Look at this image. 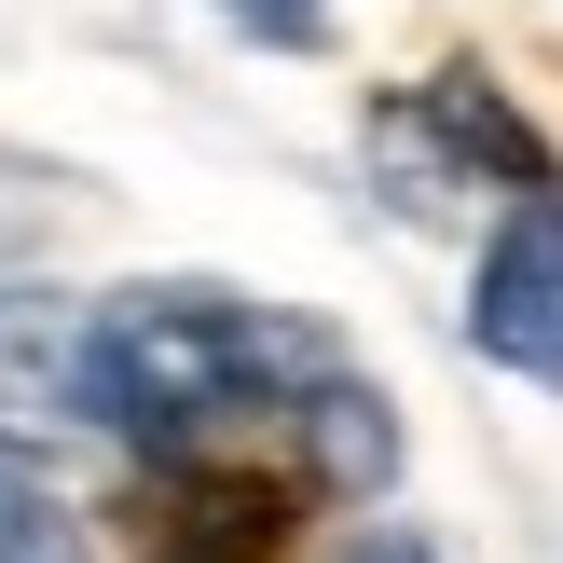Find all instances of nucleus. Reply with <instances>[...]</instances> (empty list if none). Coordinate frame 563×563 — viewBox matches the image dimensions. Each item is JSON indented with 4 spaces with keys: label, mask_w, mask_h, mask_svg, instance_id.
Segmentation results:
<instances>
[{
    "label": "nucleus",
    "mask_w": 563,
    "mask_h": 563,
    "mask_svg": "<svg viewBox=\"0 0 563 563\" xmlns=\"http://www.w3.org/2000/svg\"><path fill=\"white\" fill-rule=\"evenodd\" d=\"M344 372L317 317H275L234 289H124L97 302V412L165 467H220L234 440L289 427Z\"/></svg>",
    "instance_id": "obj_1"
},
{
    "label": "nucleus",
    "mask_w": 563,
    "mask_h": 563,
    "mask_svg": "<svg viewBox=\"0 0 563 563\" xmlns=\"http://www.w3.org/2000/svg\"><path fill=\"white\" fill-rule=\"evenodd\" d=\"M372 165H385V207H412V220H454V207H482V192H509V207L550 192V152L522 137V110L495 97L482 69H440V82H412V97H385L372 110Z\"/></svg>",
    "instance_id": "obj_2"
},
{
    "label": "nucleus",
    "mask_w": 563,
    "mask_h": 563,
    "mask_svg": "<svg viewBox=\"0 0 563 563\" xmlns=\"http://www.w3.org/2000/svg\"><path fill=\"white\" fill-rule=\"evenodd\" d=\"M110 427L97 412V302L69 289H0V454Z\"/></svg>",
    "instance_id": "obj_3"
},
{
    "label": "nucleus",
    "mask_w": 563,
    "mask_h": 563,
    "mask_svg": "<svg viewBox=\"0 0 563 563\" xmlns=\"http://www.w3.org/2000/svg\"><path fill=\"white\" fill-rule=\"evenodd\" d=\"M467 344H482L495 372H522V385L563 399V192H537V207L495 220L482 289H467Z\"/></svg>",
    "instance_id": "obj_4"
},
{
    "label": "nucleus",
    "mask_w": 563,
    "mask_h": 563,
    "mask_svg": "<svg viewBox=\"0 0 563 563\" xmlns=\"http://www.w3.org/2000/svg\"><path fill=\"white\" fill-rule=\"evenodd\" d=\"M289 454H302V495H385L399 482V412H385L357 372H330L317 399L289 412Z\"/></svg>",
    "instance_id": "obj_5"
},
{
    "label": "nucleus",
    "mask_w": 563,
    "mask_h": 563,
    "mask_svg": "<svg viewBox=\"0 0 563 563\" xmlns=\"http://www.w3.org/2000/svg\"><path fill=\"white\" fill-rule=\"evenodd\" d=\"M0 563H97V550H82V522L55 509L14 454H0Z\"/></svg>",
    "instance_id": "obj_6"
},
{
    "label": "nucleus",
    "mask_w": 563,
    "mask_h": 563,
    "mask_svg": "<svg viewBox=\"0 0 563 563\" xmlns=\"http://www.w3.org/2000/svg\"><path fill=\"white\" fill-rule=\"evenodd\" d=\"M220 14H234L247 42H289V55H302V42H330V0H220Z\"/></svg>",
    "instance_id": "obj_7"
},
{
    "label": "nucleus",
    "mask_w": 563,
    "mask_h": 563,
    "mask_svg": "<svg viewBox=\"0 0 563 563\" xmlns=\"http://www.w3.org/2000/svg\"><path fill=\"white\" fill-rule=\"evenodd\" d=\"M344 563H440V550H427V537H412V522H372V537H357Z\"/></svg>",
    "instance_id": "obj_8"
}]
</instances>
